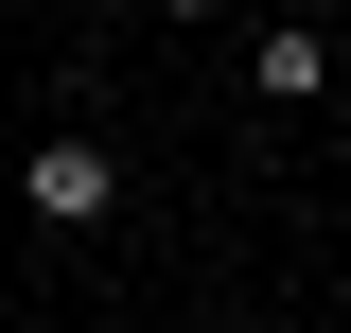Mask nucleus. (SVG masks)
I'll use <instances>...</instances> for the list:
<instances>
[{
	"mask_svg": "<svg viewBox=\"0 0 351 333\" xmlns=\"http://www.w3.org/2000/svg\"><path fill=\"white\" fill-rule=\"evenodd\" d=\"M18 193H36V228H106V210H123V158H106V140H36Z\"/></svg>",
	"mask_w": 351,
	"mask_h": 333,
	"instance_id": "obj_1",
	"label": "nucleus"
},
{
	"mask_svg": "<svg viewBox=\"0 0 351 333\" xmlns=\"http://www.w3.org/2000/svg\"><path fill=\"white\" fill-rule=\"evenodd\" d=\"M246 88H263V106H334V36H316V18H263V36H246Z\"/></svg>",
	"mask_w": 351,
	"mask_h": 333,
	"instance_id": "obj_2",
	"label": "nucleus"
},
{
	"mask_svg": "<svg viewBox=\"0 0 351 333\" xmlns=\"http://www.w3.org/2000/svg\"><path fill=\"white\" fill-rule=\"evenodd\" d=\"M158 18H211V0H158Z\"/></svg>",
	"mask_w": 351,
	"mask_h": 333,
	"instance_id": "obj_3",
	"label": "nucleus"
}]
</instances>
